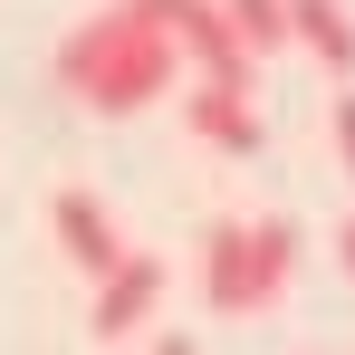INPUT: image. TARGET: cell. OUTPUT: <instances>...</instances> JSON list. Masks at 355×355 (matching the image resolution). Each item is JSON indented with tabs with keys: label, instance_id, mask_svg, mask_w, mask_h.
Wrapping results in <instances>:
<instances>
[{
	"label": "cell",
	"instance_id": "8992f818",
	"mask_svg": "<svg viewBox=\"0 0 355 355\" xmlns=\"http://www.w3.org/2000/svg\"><path fill=\"white\" fill-rule=\"evenodd\" d=\"M288 49H307L327 77H355V19H346V0H288Z\"/></svg>",
	"mask_w": 355,
	"mask_h": 355
},
{
	"label": "cell",
	"instance_id": "6da1fadb",
	"mask_svg": "<svg viewBox=\"0 0 355 355\" xmlns=\"http://www.w3.org/2000/svg\"><path fill=\"white\" fill-rule=\"evenodd\" d=\"M173 77H182V49L144 0H106L58 39V87L87 116H144L154 96H173Z\"/></svg>",
	"mask_w": 355,
	"mask_h": 355
},
{
	"label": "cell",
	"instance_id": "7a4b0ae2",
	"mask_svg": "<svg viewBox=\"0 0 355 355\" xmlns=\"http://www.w3.org/2000/svg\"><path fill=\"white\" fill-rule=\"evenodd\" d=\"M297 279V221H221V231L202 240V307L211 317H259V307H279Z\"/></svg>",
	"mask_w": 355,
	"mask_h": 355
},
{
	"label": "cell",
	"instance_id": "52a82bcc",
	"mask_svg": "<svg viewBox=\"0 0 355 355\" xmlns=\"http://www.w3.org/2000/svg\"><path fill=\"white\" fill-rule=\"evenodd\" d=\"M221 10H231V29H240V49H250V58L288 49V0H221Z\"/></svg>",
	"mask_w": 355,
	"mask_h": 355
},
{
	"label": "cell",
	"instance_id": "9c48e42d",
	"mask_svg": "<svg viewBox=\"0 0 355 355\" xmlns=\"http://www.w3.org/2000/svg\"><path fill=\"white\" fill-rule=\"evenodd\" d=\"M336 259H346V279H355V221H336Z\"/></svg>",
	"mask_w": 355,
	"mask_h": 355
},
{
	"label": "cell",
	"instance_id": "277c9868",
	"mask_svg": "<svg viewBox=\"0 0 355 355\" xmlns=\"http://www.w3.org/2000/svg\"><path fill=\"white\" fill-rule=\"evenodd\" d=\"M154 307H164V259H154V250H125L116 269L96 279L87 336H96V346H125V336H144V327H154Z\"/></svg>",
	"mask_w": 355,
	"mask_h": 355
},
{
	"label": "cell",
	"instance_id": "5b68a950",
	"mask_svg": "<svg viewBox=\"0 0 355 355\" xmlns=\"http://www.w3.org/2000/svg\"><path fill=\"white\" fill-rule=\"evenodd\" d=\"M49 221H58V250L87 269V279H106V269L125 259V240H116V221H106V202H96V192H58V202H49Z\"/></svg>",
	"mask_w": 355,
	"mask_h": 355
},
{
	"label": "cell",
	"instance_id": "ba28073f",
	"mask_svg": "<svg viewBox=\"0 0 355 355\" xmlns=\"http://www.w3.org/2000/svg\"><path fill=\"white\" fill-rule=\"evenodd\" d=\"M327 125H336V154H346V173H355V96H336V116H327Z\"/></svg>",
	"mask_w": 355,
	"mask_h": 355
},
{
	"label": "cell",
	"instance_id": "3957f363",
	"mask_svg": "<svg viewBox=\"0 0 355 355\" xmlns=\"http://www.w3.org/2000/svg\"><path fill=\"white\" fill-rule=\"evenodd\" d=\"M182 116H192V144H211V154H259V144H269V116H259L250 77H202V67H192Z\"/></svg>",
	"mask_w": 355,
	"mask_h": 355
}]
</instances>
